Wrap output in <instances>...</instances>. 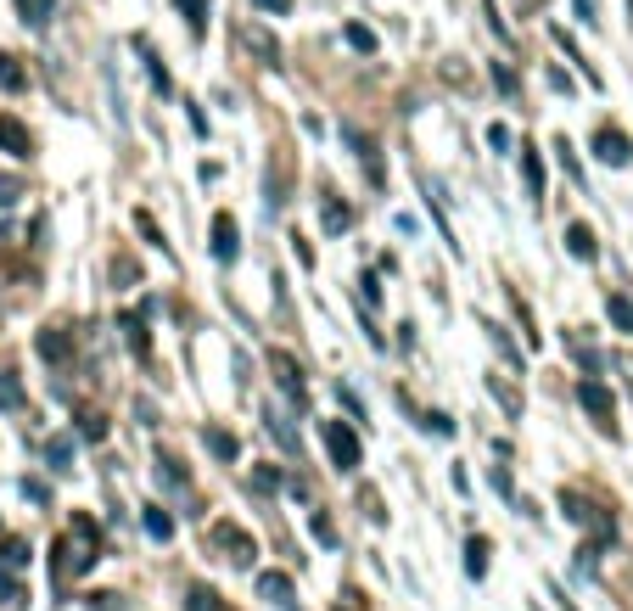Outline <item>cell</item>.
Segmentation results:
<instances>
[{"mask_svg":"<svg viewBox=\"0 0 633 611\" xmlns=\"http://www.w3.org/2000/svg\"><path fill=\"white\" fill-rule=\"evenodd\" d=\"M51 555H57V561H51V578H57V583L85 578V572L101 561V527L90 522L85 511H79V516L68 522V533L57 539V550H51Z\"/></svg>","mask_w":633,"mask_h":611,"instance_id":"6da1fadb","label":"cell"},{"mask_svg":"<svg viewBox=\"0 0 633 611\" xmlns=\"http://www.w3.org/2000/svg\"><path fill=\"white\" fill-rule=\"evenodd\" d=\"M320 438H325V455H331V466H337V471H359L365 449H359V432H353L348 421H325Z\"/></svg>","mask_w":633,"mask_h":611,"instance_id":"7a4b0ae2","label":"cell"},{"mask_svg":"<svg viewBox=\"0 0 633 611\" xmlns=\"http://www.w3.org/2000/svg\"><path fill=\"white\" fill-rule=\"evenodd\" d=\"M213 550H219V561H230V567H253V561H258L253 533H247V527H236V522H219V527H213Z\"/></svg>","mask_w":633,"mask_h":611,"instance_id":"3957f363","label":"cell"},{"mask_svg":"<svg viewBox=\"0 0 633 611\" xmlns=\"http://www.w3.org/2000/svg\"><path fill=\"white\" fill-rule=\"evenodd\" d=\"M577 398H583V410H589L594 421H600V432H611V438H617V398H611V387L594 382V376H583Z\"/></svg>","mask_w":633,"mask_h":611,"instance_id":"277c9868","label":"cell"},{"mask_svg":"<svg viewBox=\"0 0 633 611\" xmlns=\"http://www.w3.org/2000/svg\"><path fill=\"white\" fill-rule=\"evenodd\" d=\"M269 370H275V382H281V393L292 398V404H309V387H303V365H297L292 354L269 348Z\"/></svg>","mask_w":633,"mask_h":611,"instance_id":"5b68a950","label":"cell"},{"mask_svg":"<svg viewBox=\"0 0 633 611\" xmlns=\"http://www.w3.org/2000/svg\"><path fill=\"white\" fill-rule=\"evenodd\" d=\"M594 157H600V163H611V169H628V157H633V141H628V135H622V129H611V124H605L600 135H594Z\"/></svg>","mask_w":633,"mask_h":611,"instance_id":"8992f818","label":"cell"},{"mask_svg":"<svg viewBox=\"0 0 633 611\" xmlns=\"http://www.w3.org/2000/svg\"><path fill=\"white\" fill-rule=\"evenodd\" d=\"M0 146L17 157V163H29L34 157V135H29V124L23 118H12V113H0Z\"/></svg>","mask_w":633,"mask_h":611,"instance_id":"52a82bcc","label":"cell"},{"mask_svg":"<svg viewBox=\"0 0 633 611\" xmlns=\"http://www.w3.org/2000/svg\"><path fill=\"white\" fill-rule=\"evenodd\" d=\"M213 258H219V264H236L241 258V230L230 214H213Z\"/></svg>","mask_w":633,"mask_h":611,"instance_id":"ba28073f","label":"cell"},{"mask_svg":"<svg viewBox=\"0 0 633 611\" xmlns=\"http://www.w3.org/2000/svg\"><path fill=\"white\" fill-rule=\"evenodd\" d=\"M258 600H269L275 611H292L297 606V589L286 572H258Z\"/></svg>","mask_w":633,"mask_h":611,"instance_id":"9c48e42d","label":"cell"},{"mask_svg":"<svg viewBox=\"0 0 633 611\" xmlns=\"http://www.w3.org/2000/svg\"><path fill=\"white\" fill-rule=\"evenodd\" d=\"M34 348H40L45 365H68V359H73V337L62 326H45L40 337H34Z\"/></svg>","mask_w":633,"mask_h":611,"instance_id":"30bf717a","label":"cell"},{"mask_svg":"<svg viewBox=\"0 0 633 611\" xmlns=\"http://www.w3.org/2000/svg\"><path fill=\"white\" fill-rule=\"evenodd\" d=\"M320 225H325V236H342V230L353 225V208L342 197H331V191H325V197H320Z\"/></svg>","mask_w":633,"mask_h":611,"instance_id":"8fae6325","label":"cell"},{"mask_svg":"<svg viewBox=\"0 0 633 611\" xmlns=\"http://www.w3.org/2000/svg\"><path fill=\"white\" fill-rule=\"evenodd\" d=\"M521 180H527V197L544 202V152L538 146H521Z\"/></svg>","mask_w":633,"mask_h":611,"instance_id":"7c38bea8","label":"cell"},{"mask_svg":"<svg viewBox=\"0 0 633 611\" xmlns=\"http://www.w3.org/2000/svg\"><path fill=\"white\" fill-rule=\"evenodd\" d=\"M566 253L583 258V264H594V253H600V242H594L589 225H566Z\"/></svg>","mask_w":633,"mask_h":611,"instance_id":"4fadbf2b","label":"cell"},{"mask_svg":"<svg viewBox=\"0 0 633 611\" xmlns=\"http://www.w3.org/2000/svg\"><path fill=\"white\" fill-rule=\"evenodd\" d=\"M141 522H146V533H152L157 544H169V539H174V516L163 511V505H141Z\"/></svg>","mask_w":633,"mask_h":611,"instance_id":"5bb4252c","label":"cell"},{"mask_svg":"<svg viewBox=\"0 0 633 611\" xmlns=\"http://www.w3.org/2000/svg\"><path fill=\"white\" fill-rule=\"evenodd\" d=\"M185 611H225V600H219L213 583H191V589H185Z\"/></svg>","mask_w":633,"mask_h":611,"instance_id":"9a60e30c","label":"cell"},{"mask_svg":"<svg viewBox=\"0 0 633 611\" xmlns=\"http://www.w3.org/2000/svg\"><path fill=\"white\" fill-rule=\"evenodd\" d=\"M264 427H269V438L281 443L286 455H297V432H292V421H286L281 410H264Z\"/></svg>","mask_w":633,"mask_h":611,"instance_id":"2e32d148","label":"cell"},{"mask_svg":"<svg viewBox=\"0 0 633 611\" xmlns=\"http://www.w3.org/2000/svg\"><path fill=\"white\" fill-rule=\"evenodd\" d=\"M202 443H208V455H219V460H236L241 455L236 432H225V427H208V432H202Z\"/></svg>","mask_w":633,"mask_h":611,"instance_id":"e0dca14e","label":"cell"},{"mask_svg":"<svg viewBox=\"0 0 633 611\" xmlns=\"http://www.w3.org/2000/svg\"><path fill=\"white\" fill-rule=\"evenodd\" d=\"M465 572H471V578H488V539H482V533L465 539Z\"/></svg>","mask_w":633,"mask_h":611,"instance_id":"ac0fdd59","label":"cell"},{"mask_svg":"<svg viewBox=\"0 0 633 611\" xmlns=\"http://www.w3.org/2000/svg\"><path fill=\"white\" fill-rule=\"evenodd\" d=\"M17 12H23V23H29V29H45V23L57 17V0H17Z\"/></svg>","mask_w":633,"mask_h":611,"instance_id":"d6986e66","label":"cell"},{"mask_svg":"<svg viewBox=\"0 0 633 611\" xmlns=\"http://www.w3.org/2000/svg\"><path fill=\"white\" fill-rule=\"evenodd\" d=\"M0 90H29V68H23V62L17 57H0Z\"/></svg>","mask_w":633,"mask_h":611,"instance_id":"ffe728a7","label":"cell"},{"mask_svg":"<svg viewBox=\"0 0 633 611\" xmlns=\"http://www.w3.org/2000/svg\"><path fill=\"white\" fill-rule=\"evenodd\" d=\"M0 410H23V382H17V370L0 376Z\"/></svg>","mask_w":633,"mask_h":611,"instance_id":"44dd1931","label":"cell"},{"mask_svg":"<svg viewBox=\"0 0 633 611\" xmlns=\"http://www.w3.org/2000/svg\"><path fill=\"white\" fill-rule=\"evenodd\" d=\"M247 45H253V51H258V57H264V62H269V68H275V62H281V45L269 40V34H264V29H247Z\"/></svg>","mask_w":633,"mask_h":611,"instance_id":"7402d4cb","label":"cell"},{"mask_svg":"<svg viewBox=\"0 0 633 611\" xmlns=\"http://www.w3.org/2000/svg\"><path fill=\"white\" fill-rule=\"evenodd\" d=\"M253 488H258V494H281V488H286L281 466H258V471H253Z\"/></svg>","mask_w":633,"mask_h":611,"instance_id":"603a6c76","label":"cell"},{"mask_svg":"<svg viewBox=\"0 0 633 611\" xmlns=\"http://www.w3.org/2000/svg\"><path fill=\"white\" fill-rule=\"evenodd\" d=\"M124 331H129V348H135V354H152V337H146V326H141V320H135V314H124Z\"/></svg>","mask_w":633,"mask_h":611,"instance_id":"cb8c5ba5","label":"cell"},{"mask_svg":"<svg viewBox=\"0 0 633 611\" xmlns=\"http://www.w3.org/2000/svg\"><path fill=\"white\" fill-rule=\"evenodd\" d=\"M342 34H348V45H353V51H359V57H370V51H376V34H370L365 23H348V29H342Z\"/></svg>","mask_w":633,"mask_h":611,"instance_id":"d4e9b609","label":"cell"},{"mask_svg":"<svg viewBox=\"0 0 633 611\" xmlns=\"http://www.w3.org/2000/svg\"><path fill=\"white\" fill-rule=\"evenodd\" d=\"M605 314H611V326H617V331H633V303L628 298H611V303H605Z\"/></svg>","mask_w":633,"mask_h":611,"instance_id":"484cf974","label":"cell"},{"mask_svg":"<svg viewBox=\"0 0 633 611\" xmlns=\"http://www.w3.org/2000/svg\"><path fill=\"white\" fill-rule=\"evenodd\" d=\"M79 438L101 443V438H107V421H101V415H79Z\"/></svg>","mask_w":633,"mask_h":611,"instance_id":"4316f807","label":"cell"},{"mask_svg":"<svg viewBox=\"0 0 633 611\" xmlns=\"http://www.w3.org/2000/svg\"><path fill=\"white\" fill-rule=\"evenodd\" d=\"M45 460H51V466H57V471H68V460H73V443H68V438L45 443Z\"/></svg>","mask_w":633,"mask_h":611,"instance_id":"83f0119b","label":"cell"},{"mask_svg":"<svg viewBox=\"0 0 633 611\" xmlns=\"http://www.w3.org/2000/svg\"><path fill=\"white\" fill-rule=\"evenodd\" d=\"M141 57H146V73H152V85H157V90H169V73H163V62H157L152 45H141Z\"/></svg>","mask_w":633,"mask_h":611,"instance_id":"f1b7e54d","label":"cell"},{"mask_svg":"<svg viewBox=\"0 0 633 611\" xmlns=\"http://www.w3.org/2000/svg\"><path fill=\"white\" fill-rule=\"evenodd\" d=\"M157 477H163L169 488H185V471H180V460H169V455L157 460Z\"/></svg>","mask_w":633,"mask_h":611,"instance_id":"f546056e","label":"cell"},{"mask_svg":"<svg viewBox=\"0 0 633 611\" xmlns=\"http://www.w3.org/2000/svg\"><path fill=\"white\" fill-rule=\"evenodd\" d=\"M180 12L191 17V34H202V23H208V17H202L208 12V0H180Z\"/></svg>","mask_w":633,"mask_h":611,"instance_id":"4dcf8cb0","label":"cell"},{"mask_svg":"<svg viewBox=\"0 0 633 611\" xmlns=\"http://www.w3.org/2000/svg\"><path fill=\"white\" fill-rule=\"evenodd\" d=\"M0 555H6L12 567H23V561H29V544L23 539H0Z\"/></svg>","mask_w":633,"mask_h":611,"instance_id":"1f68e13d","label":"cell"},{"mask_svg":"<svg viewBox=\"0 0 633 611\" xmlns=\"http://www.w3.org/2000/svg\"><path fill=\"white\" fill-rule=\"evenodd\" d=\"M314 539H320V544H337V527H331V516H325V511H314Z\"/></svg>","mask_w":633,"mask_h":611,"instance_id":"d6a6232c","label":"cell"},{"mask_svg":"<svg viewBox=\"0 0 633 611\" xmlns=\"http://www.w3.org/2000/svg\"><path fill=\"white\" fill-rule=\"evenodd\" d=\"M421 427H426V432H437V438H449V432H454V421H449V415H437V410H432V415H421Z\"/></svg>","mask_w":633,"mask_h":611,"instance_id":"836d02e7","label":"cell"},{"mask_svg":"<svg viewBox=\"0 0 633 611\" xmlns=\"http://www.w3.org/2000/svg\"><path fill=\"white\" fill-rule=\"evenodd\" d=\"M135 225H141V236L152 247H163V253H169V242H163V236H157V225H152V214H135Z\"/></svg>","mask_w":633,"mask_h":611,"instance_id":"e575fe53","label":"cell"},{"mask_svg":"<svg viewBox=\"0 0 633 611\" xmlns=\"http://www.w3.org/2000/svg\"><path fill=\"white\" fill-rule=\"evenodd\" d=\"M359 303H370V309L381 303V281H376V275H365V281H359Z\"/></svg>","mask_w":633,"mask_h":611,"instance_id":"d590c367","label":"cell"},{"mask_svg":"<svg viewBox=\"0 0 633 611\" xmlns=\"http://www.w3.org/2000/svg\"><path fill=\"white\" fill-rule=\"evenodd\" d=\"M488 146H493V152H510V129L505 124H488Z\"/></svg>","mask_w":633,"mask_h":611,"instance_id":"8d00e7d4","label":"cell"},{"mask_svg":"<svg viewBox=\"0 0 633 611\" xmlns=\"http://www.w3.org/2000/svg\"><path fill=\"white\" fill-rule=\"evenodd\" d=\"M17 197H23V185H17V180H0V208H12Z\"/></svg>","mask_w":633,"mask_h":611,"instance_id":"74e56055","label":"cell"},{"mask_svg":"<svg viewBox=\"0 0 633 611\" xmlns=\"http://www.w3.org/2000/svg\"><path fill=\"white\" fill-rule=\"evenodd\" d=\"M258 12H292V0H253Z\"/></svg>","mask_w":633,"mask_h":611,"instance_id":"f35d334b","label":"cell"},{"mask_svg":"<svg viewBox=\"0 0 633 611\" xmlns=\"http://www.w3.org/2000/svg\"><path fill=\"white\" fill-rule=\"evenodd\" d=\"M337 611H359V595H353V589H348V595L337 600Z\"/></svg>","mask_w":633,"mask_h":611,"instance_id":"ab89813d","label":"cell"},{"mask_svg":"<svg viewBox=\"0 0 633 611\" xmlns=\"http://www.w3.org/2000/svg\"><path fill=\"white\" fill-rule=\"evenodd\" d=\"M538 6H544V0H516V12L527 17V12H538Z\"/></svg>","mask_w":633,"mask_h":611,"instance_id":"60d3db41","label":"cell"},{"mask_svg":"<svg viewBox=\"0 0 633 611\" xmlns=\"http://www.w3.org/2000/svg\"><path fill=\"white\" fill-rule=\"evenodd\" d=\"M0 539H6V527H0Z\"/></svg>","mask_w":633,"mask_h":611,"instance_id":"b9f144b4","label":"cell"}]
</instances>
